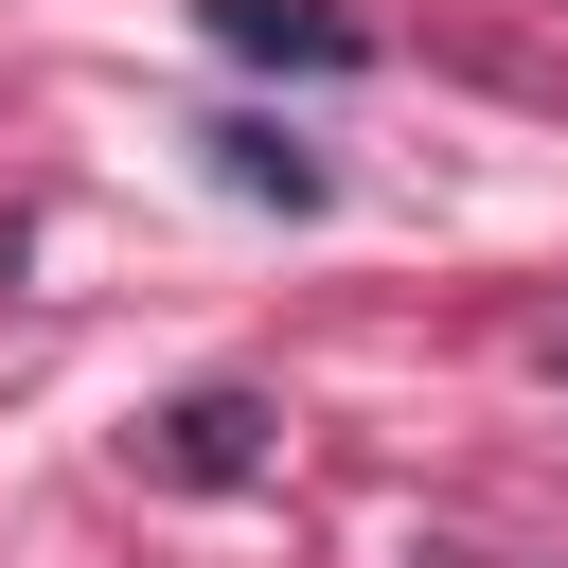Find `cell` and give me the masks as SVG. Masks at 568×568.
I'll return each mask as SVG.
<instances>
[{"label":"cell","mask_w":568,"mask_h":568,"mask_svg":"<svg viewBox=\"0 0 568 568\" xmlns=\"http://www.w3.org/2000/svg\"><path fill=\"white\" fill-rule=\"evenodd\" d=\"M142 462H160L178 497H231V479H266V390H231V373H213V390H178V408L142 426Z\"/></svg>","instance_id":"6da1fadb"},{"label":"cell","mask_w":568,"mask_h":568,"mask_svg":"<svg viewBox=\"0 0 568 568\" xmlns=\"http://www.w3.org/2000/svg\"><path fill=\"white\" fill-rule=\"evenodd\" d=\"M195 36H213V53H248V71H320V89H337V71H373V36H355L337 0H195Z\"/></svg>","instance_id":"7a4b0ae2"},{"label":"cell","mask_w":568,"mask_h":568,"mask_svg":"<svg viewBox=\"0 0 568 568\" xmlns=\"http://www.w3.org/2000/svg\"><path fill=\"white\" fill-rule=\"evenodd\" d=\"M195 178H213V195H248V213H320V195H337V160H320V142H284V124H248V106H213V124H195Z\"/></svg>","instance_id":"3957f363"}]
</instances>
